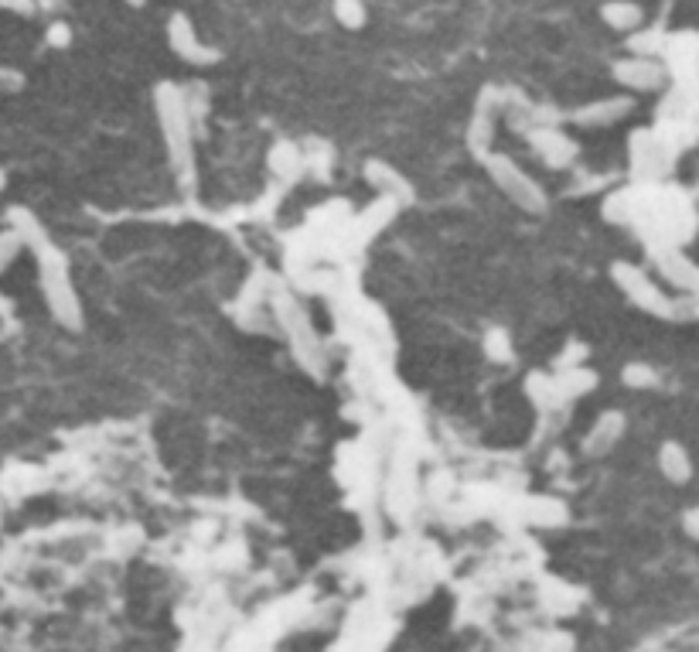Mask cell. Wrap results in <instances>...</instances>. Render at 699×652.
I'll return each instance as SVG.
<instances>
[{
  "instance_id": "obj_7",
  "label": "cell",
  "mask_w": 699,
  "mask_h": 652,
  "mask_svg": "<svg viewBox=\"0 0 699 652\" xmlns=\"http://www.w3.org/2000/svg\"><path fill=\"white\" fill-rule=\"evenodd\" d=\"M611 76L631 93H659L665 86V65L655 62V55H631V59L614 62Z\"/></svg>"
},
{
  "instance_id": "obj_24",
  "label": "cell",
  "mask_w": 699,
  "mask_h": 652,
  "mask_svg": "<svg viewBox=\"0 0 699 652\" xmlns=\"http://www.w3.org/2000/svg\"><path fill=\"white\" fill-rule=\"evenodd\" d=\"M696 315H699V304H696Z\"/></svg>"
},
{
  "instance_id": "obj_13",
  "label": "cell",
  "mask_w": 699,
  "mask_h": 652,
  "mask_svg": "<svg viewBox=\"0 0 699 652\" xmlns=\"http://www.w3.org/2000/svg\"><path fill=\"white\" fill-rule=\"evenodd\" d=\"M553 386H556L560 403L580 400V396H587L597 386V373H594V369H587V366H563V373L553 376Z\"/></svg>"
},
{
  "instance_id": "obj_21",
  "label": "cell",
  "mask_w": 699,
  "mask_h": 652,
  "mask_svg": "<svg viewBox=\"0 0 699 652\" xmlns=\"http://www.w3.org/2000/svg\"><path fill=\"white\" fill-rule=\"evenodd\" d=\"M21 86H24V79L18 76V72L0 69V93H18Z\"/></svg>"
},
{
  "instance_id": "obj_8",
  "label": "cell",
  "mask_w": 699,
  "mask_h": 652,
  "mask_svg": "<svg viewBox=\"0 0 699 652\" xmlns=\"http://www.w3.org/2000/svg\"><path fill=\"white\" fill-rule=\"evenodd\" d=\"M631 110H635V99H631V96H607V99H594V103L573 110V123L601 130V127H614V123H621Z\"/></svg>"
},
{
  "instance_id": "obj_19",
  "label": "cell",
  "mask_w": 699,
  "mask_h": 652,
  "mask_svg": "<svg viewBox=\"0 0 699 652\" xmlns=\"http://www.w3.org/2000/svg\"><path fill=\"white\" fill-rule=\"evenodd\" d=\"M665 45V35L662 31H638L635 38H628V48L635 55H659Z\"/></svg>"
},
{
  "instance_id": "obj_20",
  "label": "cell",
  "mask_w": 699,
  "mask_h": 652,
  "mask_svg": "<svg viewBox=\"0 0 699 652\" xmlns=\"http://www.w3.org/2000/svg\"><path fill=\"white\" fill-rule=\"evenodd\" d=\"M338 21L345 24V28H362L365 24V7L359 4V0H338Z\"/></svg>"
},
{
  "instance_id": "obj_16",
  "label": "cell",
  "mask_w": 699,
  "mask_h": 652,
  "mask_svg": "<svg viewBox=\"0 0 699 652\" xmlns=\"http://www.w3.org/2000/svg\"><path fill=\"white\" fill-rule=\"evenodd\" d=\"M369 178H372V185H379L389 198H396V202H406V198H403L406 181L399 178L393 168H386V164H369Z\"/></svg>"
},
{
  "instance_id": "obj_14",
  "label": "cell",
  "mask_w": 699,
  "mask_h": 652,
  "mask_svg": "<svg viewBox=\"0 0 699 652\" xmlns=\"http://www.w3.org/2000/svg\"><path fill=\"white\" fill-rule=\"evenodd\" d=\"M601 14L614 31H638V24H642V7L631 4V0H611V4H604Z\"/></svg>"
},
{
  "instance_id": "obj_5",
  "label": "cell",
  "mask_w": 699,
  "mask_h": 652,
  "mask_svg": "<svg viewBox=\"0 0 699 652\" xmlns=\"http://www.w3.org/2000/svg\"><path fill=\"white\" fill-rule=\"evenodd\" d=\"M277 318H280V325H284V332L290 338V349H294V356L301 359V366L307 369V373L321 376L324 373V349H321L318 338H314V328L301 311V304L277 301Z\"/></svg>"
},
{
  "instance_id": "obj_1",
  "label": "cell",
  "mask_w": 699,
  "mask_h": 652,
  "mask_svg": "<svg viewBox=\"0 0 699 652\" xmlns=\"http://www.w3.org/2000/svg\"><path fill=\"white\" fill-rule=\"evenodd\" d=\"M31 250H35V257H38V280H41V297H45L48 315H52L65 332H82L86 315H82V301H79L76 284H72L65 253L58 250L48 236H41Z\"/></svg>"
},
{
  "instance_id": "obj_18",
  "label": "cell",
  "mask_w": 699,
  "mask_h": 652,
  "mask_svg": "<svg viewBox=\"0 0 699 652\" xmlns=\"http://www.w3.org/2000/svg\"><path fill=\"white\" fill-rule=\"evenodd\" d=\"M21 250H24V239L14 233L11 226H7L4 233H0V274H4V270L21 257Z\"/></svg>"
},
{
  "instance_id": "obj_10",
  "label": "cell",
  "mask_w": 699,
  "mask_h": 652,
  "mask_svg": "<svg viewBox=\"0 0 699 652\" xmlns=\"http://www.w3.org/2000/svg\"><path fill=\"white\" fill-rule=\"evenodd\" d=\"M168 35H171V48H174V52H178L181 59L191 62V65H212L215 59H219V55H215L212 48H205L202 41H198L195 28H191V21L181 18V14L171 21Z\"/></svg>"
},
{
  "instance_id": "obj_9",
  "label": "cell",
  "mask_w": 699,
  "mask_h": 652,
  "mask_svg": "<svg viewBox=\"0 0 699 652\" xmlns=\"http://www.w3.org/2000/svg\"><path fill=\"white\" fill-rule=\"evenodd\" d=\"M532 151H536V158L546 168H567V164L577 161V144L567 134H560V130H536L532 134Z\"/></svg>"
},
{
  "instance_id": "obj_23",
  "label": "cell",
  "mask_w": 699,
  "mask_h": 652,
  "mask_svg": "<svg viewBox=\"0 0 699 652\" xmlns=\"http://www.w3.org/2000/svg\"><path fill=\"white\" fill-rule=\"evenodd\" d=\"M7 185V175H4V168H0V188H4Z\"/></svg>"
},
{
  "instance_id": "obj_11",
  "label": "cell",
  "mask_w": 699,
  "mask_h": 652,
  "mask_svg": "<svg viewBox=\"0 0 699 652\" xmlns=\"http://www.w3.org/2000/svg\"><path fill=\"white\" fill-rule=\"evenodd\" d=\"M624 414H618V410H607V414H601L594 420V427H590L587 441H584V455L590 458H601L607 455V451H614V444L624 437Z\"/></svg>"
},
{
  "instance_id": "obj_12",
  "label": "cell",
  "mask_w": 699,
  "mask_h": 652,
  "mask_svg": "<svg viewBox=\"0 0 699 652\" xmlns=\"http://www.w3.org/2000/svg\"><path fill=\"white\" fill-rule=\"evenodd\" d=\"M659 472L672 485H686L693 478V458L679 441H665L659 448Z\"/></svg>"
},
{
  "instance_id": "obj_3",
  "label": "cell",
  "mask_w": 699,
  "mask_h": 652,
  "mask_svg": "<svg viewBox=\"0 0 699 652\" xmlns=\"http://www.w3.org/2000/svg\"><path fill=\"white\" fill-rule=\"evenodd\" d=\"M481 161H485V171H488V178L495 181V188L509 198L515 209L529 212V216H543V212H546V192H543V185L529 175V171H522L519 164L509 158V154H495V151L481 154Z\"/></svg>"
},
{
  "instance_id": "obj_15",
  "label": "cell",
  "mask_w": 699,
  "mask_h": 652,
  "mask_svg": "<svg viewBox=\"0 0 699 652\" xmlns=\"http://www.w3.org/2000/svg\"><path fill=\"white\" fill-rule=\"evenodd\" d=\"M567 516H570L567 506L556 499H539V502H532V509H529V519L536 526H563Z\"/></svg>"
},
{
  "instance_id": "obj_22",
  "label": "cell",
  "mask_w": 699,
  "mask_h": 652,
  "mask_svg": "<svg viewBox=\"0 0 699 652\" xmlns=\"http://www.w3.org/2000/svg\"><path fill=\"white\" fill-rule=\"evenodd\" d=\"M682 530H686V536L699 540V506H693L686 516H682Z\"/></svg>"
},
{
  "instance_id": "obj_2",
  "label": "cell",
  "mask_w": 699,
  "mask_h": 652,
  "mask_svg": "<svg viewBox=\"0 0 699 652\" xmlns=\"http://www.w3.org/2000/svg\"><path fill=\"white\" fill-rule=\"evenodd\" d=\"M154 110L157 127H161L164 147H168L171 168L178 178H188L195 171V134H191V113L185 103V93L171 82H161L154 89Z\"/></svg>"
},
{
  "instance_id": "obj_6",
  "label": "cell",
  "mask_w": 699,
  "mask_h": 652,
  "mask_svg": "<svg viewBox=\"0 0 699 652\" xmlns=\"http://www.w3.org/2000/svg\"><path fill=\"white\" fill-rule=\"evenodd\" d=\"M648 260H652L655 274H659L669 287H676V291H682V294L699 297V263L693 257H686L676 243L652 246Z\"/></svg>"
},
{
  "instance_id": "obj_17",
  "label": "cell",
  "mask_w": 699,
  "mask_h": 652,
  "mask_svg": "<svg viewBox=\"0 0 699 652\" xmlns=\"http://www.w3.org/2000/svg\"><path fill=\"white\" fill-rule=\"evenodd\" d=\"M621 379L631 386V390H652V386L659 383V373H655L648 362H628V366H624V373H621Z\"/></svg>"
},
{
  "instance_id": "obj_4",
  "label": "cell",
  "mask_w": 699,
  "mask_h": 652,
  "mask_svg": "<svg viewBox=\"0 0 699 652\" xmlns=\"http://www.w3.org/2000/svg\"><path fill=\"white\" fill-rule=\"evenodd\" d=\"M611 277H614V284H618V291L628 297L638 311H645V315H652V318H676V301H672L642 267H635V263H628V260H618L611 267Z\"/></svg>"
}]
</instances>
